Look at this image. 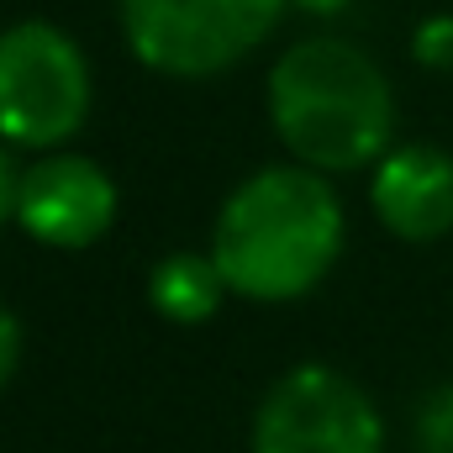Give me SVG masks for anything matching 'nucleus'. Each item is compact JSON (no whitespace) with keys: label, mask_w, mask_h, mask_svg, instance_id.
<instances>
[{"label":"nucleus","mask_w":453,"mask_h":453,"mask_svg":"<svg viewBox=\"0 0 453 453\" xmlns=\"http://www.w3.org/2000/svg\"><path fill=\"white\" fill-rule=\"evenodd\" d=\"M342 253L338 190L306 164L248 174L217 211L211 258L242 301H301Z\"/></svg>","instance_id":"1"},{"label":"nucleus","mask_w":453,"mask_h":453,"mask_svg":"<svg viewBox=\"0 0 453 453\" xmlns=\"http://www.w3.org/2000/svg\"><path fill=\"white\" fill-rule=\"evenodd\" d=\"M269 121L296 164L317 174H353L390 153L395 90L364 48L342 37H306L269 69Z\"/></svg>","instance_id":"2"},{"label":"nucleus","mask_w":453,"mask_h":453,"mask_svg":"<svg viewBox=\"0 0 453 453\" xmlns=\"http://www.w3.org/2000/svg\"><path fill=\"white\" fill-rule=\"evenodd\" d=\"M290 0H121L132 58L169 80H211L242 64Z\"/></svg>","instance_id":"3"},{"label":"nucleus","mask_w":453,"mask_h":453,"mask_svg":"<svg viewBox=\"0 0 453 453\" xmlns=\"http://www.w3.org/2000/svg\"><path fill=\"white\" fill-rule=\"evenodd\" d=\"M90 116V64L53 21H16L0 32V142L58 148Z\"/></svg>","instance_id":"4"},{"label":"nucleus","mask_w":453,"mask_h":453,"mask_svg":"<svg viewBox=\"0 0 453 453\" xmlns=\"http://www.w3.org/2000/svg\"><path fill=\"white\" fill-rule=\"evenodd\" d=\"M253 453H385V422L348 374L301 364L258 401Z\"/></svg>","instance_id":"5"},{"label":"nucleus","mask_w":453,"mask_h":453,"mask_svg":"<svg viewBox=\"0 0 453 453\" xmlns=\"http://www.w3.org/2000/svg\"><path fill=\"white\" fill-rule=\"evenodd\" d=\"M16 222L48 248H90L116 222L111 174L85 153H42L21 169Z\"/></svg>","instance_id":"6"},{"label":"nucleus","mask_w":453,"mask_h":453,"mask_svg":"<svg viewBox=\"0 0 453 453\" xmlns=\"http://www.w3.org/2000/svg\"><path fill=\"white\" fill-rule=\"evenodd\" d=\"M369 206L401 242H438L453 232V153L406 142L374 164Z\"/></svg>","instance_id":"7"},{"label":"nucleus","mask_w":453,"mask_h":453,"mask_svg":"<svg viewBox=\"0 0 453 453\" xmlns=\"http://www.w3.org/2000/svg\"><path fill=\"white\" fill-rule=\"evenodd\" d=\"M222 290H226L222 269H217V258H206V253H169V258H158L153 274H148V301H153V311H158L164 322H174V327L211 322L217 306H222Z\"/></svg>","instance_id":"8"},{"label":"nucleus","mask_w":453,"mask_h":453,"mask_svg":"<svg viewBox=\"0 0 453 453\" xmlns=\"http://www.w3.org/2000/svg\"><path fill=\"white\" fill-rule=\"evenodd\" d=\"M411 443H417V453H453V385H438L417 406Z\"/></svg>","instance_id":"9"},{"label":"nucleus","mask_w":453,"mask_h":453,"mask_svg":"<svg viewBox=\"0 0 453 453\" xmlns=\"http://www.w3.org/2000/svg\"><path fill=\"white\" fill-rule=\"evenodd\" d=\"M411 58L422 69H449L453 64V16H427L411 37Z\"/></svg>","instance_id":"10"},{"label":"nucleus","mask_w":453,"mask_h":453,"mask_svg":"<svg viewBox=\"0 0 453 453\" xmlns=\"http://www.w3.org/2000/svg\"><path fill=\"white\" fill-rule=\"evenodd\" d=\"M16 364H21V322H16V317L0 306V390L11 385Z\"/></svg>","instance_id":"11"},{"label":"nucleus","mask_w":453,"mask_h":453,"mask_svg":"<svg viewBox=\"0 0 453 453\" xmlns=\"http://www.w3.org/2000/svg\"><path fill=\"white\" fill-rule=\"evenodd\" d=\"M16 190H21V174H16V164H11V153L0 142V226L16 217Z\"/></svg>","instance_id":"12"},{"label":"nucleus","mask_w":453,"mask_h":453,"mask_svg":"<svg viewBox=\"0 0 453 453\" xmlns=\"http://www.w3.org/2000/svg\"><path fill=\"white\" fill-rule=\"evenodd\" d=\"M290 5H301V11H317V16H333V11H342L348 0H290Z\"/></svg>","instance_id":"13"}]
</instances>
